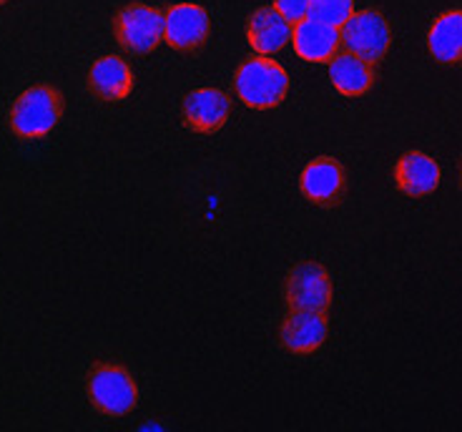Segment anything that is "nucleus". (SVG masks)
<instances>
[{"label":"nucleus","instance_id":"nucleus-15","mask_svg":"<svg viewBox=\"0 0 462 432\" xmlns=\"http://www.w3.org/2000/svg\"><path fill=\"white\" fill-rule=\"evenodd\" d=\"M329 81L337 91L349 98L365 96L374 83V69L370 60L359 59L355 53H337L335 59L329 60Z\"/></svg>","mask_w":462,"mask_h":432},{"label":"nucleus","instance_id":"nucleus-1","mask_svg":"<svg viewBox=\"0 0 462 432\" xmlns=\"http://www.w3.org/2000/svg\"><path fill=\"white\" fill-rule=\"evenodd\" d=\"M234 88L242 104L256 111H269L287 98L289 76L277 60H272L269 56H254L236 69Z\"/></svg>","mask_w":462,"mask_h":432},{"label":"nucleus","instance_id":"nucleus-6","mask_svg":"<svg viewBox=\"0 0 462 432\" xmlns=\"http://www.w3.org/2000/svg\"><path fill=\"white\" fill-rule=\"evenodd\" d=\"M287 307L307 312H327L332 307V280L317 262H301L287 274L284 284Z\"/></svg>","mask_w":462,"mask_h":432},{"label":"nucleus","instance_id":"nucleus-14","mask_svg":"<svg viewBox=\"0 0 462 432\" xmlns=\"http://www.w3.org/2000/svg\"><path fill=\"white\" fill-rule=\"evenodd\" d=\"M394 181L407 197H428L439 187V164L422 152H407L394 166Z\"/></svg>","mask_w":462,"mask_h":432},{"label":"nucleus","instance_id":"nucleus-19","mask_svg":"<svg viewBox=\"0 0 462 432\" xmlns=\"http://www.w3.org/2000/svg\"><path fill=\"white\" fill-rule=\"evenodd\" d=\"M460 184H462V169H460Z\"/></svg>","mask_w":462,"mask_h":432},{"label":"nucleus","instance_id":"nucleus-20","mask_svg":"<svg viewBox=\"0 0 462 432\" xmlns=\"http://www.w3.org/2000/svg\"><path fill=\"white\" fill-rule=\"evenodd\" d=\"M3 3H5V0H0V5H3Z\"/></svg>","mask_w":462,"mask_h":432},{"label":"nucleus","instance_id":"nucleus-16","mask_svg":"<svg viewBox=\"0 0 462 432\" xmlns=\"http://www.w3.org/2000/svg\"><path fill=\"white\" fill-rule=\"evenodd\" d=\"M428 48L432 59L445 66L462 60V11H445L438 15L428 31Z\"/></svg>","mask_w":462,"mask_h":432},{"label":"nucleus","instance_id":"nucleus-2","mask_svg":"<svg viewBox=\"0 0 462 432\" xmlns=\"http://www.w3.org/2000/svg\"><path fill=\"white\" fill-rule=\"evenodd\" d=\"M63 116V98L53 86H31L11 108V129L21 139H43Z\"/></svg>","mask_w":462,"mask_h":432},{"label":"nucleus","instance_id":"nucleus-13","mask_svg":"<svg viewBox=\"0 0 462 432\" xmlns=\"http://www.w3.org/2000/svg\"><path fill=\"white\" fill-rule=\"evenodd\" d=\"M88 88L101 101H124L134 91V70L121 56H101L88 70Z\"/></svg>","mask_w":462,"mask_h":432},{"label":"nucleus","instance_id":"nucleus-18","mask_svg":"<svg viewBox=\"0 0 462 432\" xmlns=\"http://www.w3.org/2000/svg\"><path fill=\"white\" fill-rule=\"evenodd\" d=\"M310 3L312 0H274L277 8L289 23H300L304 18H310Z\"/></svg>","mask_w":462,"mask_h":432},{"label":"nucleus","instance_id":"nucleus-7","mask_svg":"<svg viewBox=\"0 0 462 432\" xmlns=\"http://www.w3.org/2000/svg\"><path fill=\"white\" fill-rule=\"evenodd\" d=\"M211 35V18L197 3H179L163 13V41L181 53H194Z\"/></svg>","mask_w":462,"mask_h":432},{"label":"nucleus","instance_id":"nucleus-12","mask_svg":"<svg viewBox=\"0 0 462 432\" xmlns=\"http://www.w3.org/2000/svg\"><path fill=\"white\" fill-rule=\"evenodd\" d=\"M291 23L274 5H264L252 13L246 23V41L259 56H274L291 41Z\"/></svg>","mask_w":462,"mask_h":432},{"label":"nucleus","instance_id":"nucleus-17","mask_svg":"<svg viewBox=\"0 0 462 432\" xmlns=\"http://www.w3.org/2000/svg\"><path fill=\"white\" fill-rule=\"evenodd\" d=\"M352 13H355V0H312L310 3V18L335 25V28H342Z\"/></svg>","mask_w":462,"mask_h":432},{"label":"nucleus","instance_id":"nucleus-5","mask_svg":"<svg viewBox=\"0 0 462 432\" xmlns=\"http://www.w3.org/2000/svg\"><path fill=\"white\" fill-rule=\"evenodd\" d=\"M342 46L359 59L377 63L393 46V28L380 11H355L342 28Z\"/></svg>","mask_w":462,"mask_h":432},{"label":"nucleus","instance_id":"nucleus-3","mask_svg":"<svg viewBox=\"0 0 462 432\" xmlns=\"http://www.w3.org/2000/svg\"><path fill=\"white\" fill-rule=\"evenodd\" d=\"M88 400L106 418H124L136 408L139 387L131 372L121 364H93L88 374Z\"/></svg>","mask_w":462,"mask_h":432},{"label":"nucleus","instance_id":"nucleus-4","mask_svg":"<svg viewBox=\"0 0 462 432\" xmlns=\"http://www.w3.org/2000/svg\"><path fill=\"white\" fill-rule=\"evenodd\" d=\"M114 35L128 53H151L163 41V13L143 3H131L116 13Z\"/></svg>","mask_w":462,"mask_h":432},{"label":"nucleus","instance_id":"nucleus-9","mask_svg":"<svg viewBox=\"0 0 462 432\" xmlns=\"http://www.w3.org/2000/svg\"><path fill=\"white\" fill-rule=\"evenodd\" d=\"M231 98L226 91L219 88H197L184 98L181 116L186 129L197 133H217L229 121Z\"/></svg>","mask_w":462,"mask_h":432},{"label":"nucleus","instance_id":"nucleus-11","mask_svg":"<svg viewBox=\"0 0 462 432\" xmlns=\"http://www.w3.org/2000/svg\"><path fill=\"white\" fill-rule=\"evenodd\" d=\"M327 317L324 312H307V309H294L284 319L279 339L282 347L294 354H312L327 342Z\"/></svg>","mask_w":462,"mask_h":432},{"label":"nucleus","instance_id":"nucleus-10","mask_svg":"<svg viewBox=\"0 0 462 432\" xmlns=\"http://www.w3.org/2000/svg\"><path fill=\"white\" fill-rule=\"evenodd\" d=\"M291 46H294L300 59L312 60V63H329L339 53L342 33L335 25H327L322 21H314V18H304L300 23H294Z\"/></svg>","mask_w":462,"mask_h":432},{"label":"nucleus","instance_id":"nucleus-8","mask_svg":"<svg viewBox=\"0 0 462 432\" xmlns=\"http://www.w3.org/2000/svg\"><path fill=\"white\" fill-rule=\"evenodd\" d=\"M300 188L304 199H310L317 207H335L346 188L345 166L329 156L312 159L301 171Z\"/></svg>","mask_w":462,"mask_h":432}]
</instances>
